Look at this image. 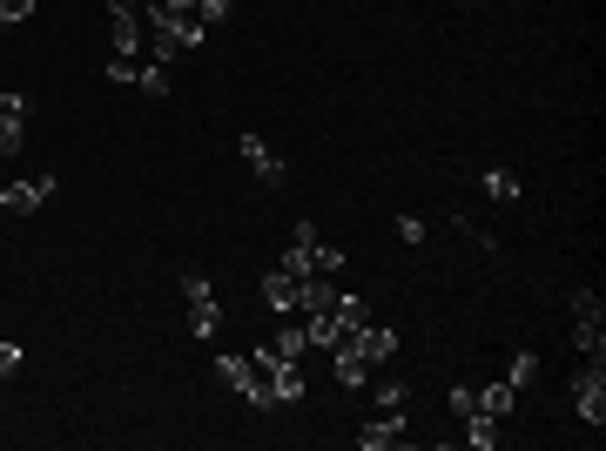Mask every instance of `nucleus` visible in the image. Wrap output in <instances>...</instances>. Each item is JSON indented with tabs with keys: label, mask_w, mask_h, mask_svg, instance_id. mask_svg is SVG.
Instances as JSON below:
<instances>
[{
	"label": "nucleus",
	"mask_w": 606,
	"mask_h": 451,
	"mask_svg": "<svg viewBox=\"0 0 606 451\" xmlns=\"http://www.w3.org/2000/svg\"><path fill=\"white\" fill-rule=\"evenodd\" d=\"M276 270H290V276H337L344 270V250H337V242H323L317 223H297L290 229V250L276 257Z\"/></svg>",
	"instance_id": "obj_1"
},
{
	"label": "nucleus",
	"mask_w": 606,
	"mask_h": 451,
	"mask_svg": "<svg viewBox=\"0 0 606 451\" xmlns=\"http://www.w3.org/2000/svg\"><path fill=\"white\" fill-rule=\"evenodd\" d=\"M250 364L263 371V384H270V397H276V404H304V364H297V357H283L276 344H257V351H250Z\"/></svg>",
	"instance_id": "obj_2"
},
{
	"label": "nucleus",
	"mask_w": 606,
	"mask_h": 451,
	"mask_svg": "<svg viewBox=\"0 0 606 451\" xmlns=\"http://www.w3.org/2000/svg\"><path fill=\"white\" fill-rule=\"evenodd\" d=\"M162 27H169L176 40H182V55L189 48H202V40H210V14H202V0H155V8H148Z\"/></svg>",
	"instance_id": "obj_3"
},
{
	"label": "nucleus",
	"mask_w": 606,
	"mask_h": 451,
	"mask_svg": "<svg viewBox=\"0 0 606 451\" xmlns=\"http://www.w3.org/2000/svg\"><path fill=\"white\" fill-rule=\"evenodd\" d=\"M182 297H189V337L210 344V337H216V323H223V304H216V290H210V276L189 270V276H182Z\"/></svg>",
	"instance_id": "obj_4"
},
{
	"label": "nucleus",
	"mask_w": 606,
	"mask_h": 451,
	"mask_svg": "<svg viewBox=\"0 0 606 451\" xmlns=\"http://www.w3.org/2000/svg\"><path fill=\"white\" fill-rule=\"evenodd\" d=\"M573 412H580L593 431H606V364H599V357L573 371Z\"/></svg>",
	"instance_id": "obj_5"
},
{
	"label": "nucleus",
	"mask_w": 606,
	"mask_h": 451,
	"mask_svg": "<svg viewBox=\"0 0 606 451\" xmlns=\"http://www.w3.org/2000/svg\"><path fill=\"white\" fill-rule=\"evenodd\" d=\"M216 378H223L242 404H257V412H270V404H276V397H270V384H263V371H257L250 357H216Z\"/></svg>",
	"instance_id": "obj_6"
},
{
	"label": "nucleus",
	"mask_w": 606,
	"mask_h": 451,
	"mask_svg": "<svg viewBox=\"0 0 606 451\" xmlns=\"http://www.w3.org/2000/svg\"><path fill=\"white\" fill-rule=\"evenodd\" d=\"M344 351H350V357H364V364H371V371H384V364L397 357V331H391V323H378V317H371V323H364V331H350V337H344Z\"/></svg>",
	"instance_id": "obj_7"
},
{
	"label": "nucleus",
	"mask_w": 606,
	"mask_h": 451,
	"mask_svg": "<svg viewBox=\"0 0 606 451\" xmlns=\"http://www.w3.org/2000/svg\"><path fill=\"white\" fill-rule=\"evenodd\" d=\"M27 95H0V162H14L21 142H27Z\"/></svg>",
	"instance_id": "obj_8"
},
{
	"label": "nucleus",
	"mask_w": 606,
	"mask_h": 451,
	"mask_svg": "<svg viewBox=\"0 0 606 451\" xmlns=\"http://www.w3.org/2000/svg\"><path fill=\"white\" fill-rule=\"evenodd\" d=\"M48 195H55V176H21V182L0 189V210H8V216H34Z\"/></svg>",
	"instance_id": "obj_9"
},
{
	"label": "nucleus",
	"mask_w": 606,
	"mask_h": 451,
	"mask_svg": "<svg viewBox=\"0 0 606 451\" xmlns=\"http://www.w3.org/2000/svg\"><path fill=\"white\" fill-rule=\"evenodd\" d=\"M304 283H310V276H290V270H270V276H263V304H270L276 317H304Z\"/></svg>",
	"instance_id": "obj_10"
},
{
	"label": "nucleus",
	"mask_w": 606,
	"mask_h": 451,
	"mask_svg": "<svg viewBox=\"0 0 606 451\" xmlns=\"http://www.w3.org/2000/svg\"><path fill=\"white\" fill-rule=\"evenodd\" d=\"M236 155H242V162H250V176H257V182H270V189H276L283 176H290V169H283V162L270 155V142H263L257 129H242V135H236Z\"/></svg>",
	"instance_id": "obj_11"
},
{
	"label": "nucleus",
	"mask_w": 606,
	"mask_h": 451,
	"mask_svg": "<svg viewBox=\"0 0 606 451\" xmlns=\"http://www.w3.org/2000/svg\"><path fill=\"white\" fill-rule=\"evenodd\" d=\"M404 438H412L404 412H384V418H371V425L357 431V444H364V451H391V444H404Z\"/></svg>",
	"instance_id": "obj_12"
},
{
	"label": "nucleus",
	"mask_w": 606,
	"mask_h": 451,
	"mask_svg": "<svg viewBox=\"0 0 606 451\" xmlns=\"http://www.w3.org/2000/svg\"><path fill=\"white\" fill-rule=\"evenodd\" d=\"M512 404H519V391H512L506 378H492V384H485V391H478V412H485V418H499V425L512 418Z\"/></svg>",
	"instance_id": "obj_13"
},
{
	"label": "nucleus",
	"mask_w": 606,
	"mask_h": 451,
	"mask_svg": "<svg viewBox=\"0 0 606 451\" xmlns=\"http://www.w3.org/2000/svg\"><path fill=\"white\" fill-rule=\"evenodd\" d=\"M331 371H337V384H344V391H357V384H371V364H364V357H350L344 344L331 351Z\"/></svg>",
	"instance_id": "obj_14"
},
{
	"label": "nucleus",
	"mask_w": 606,
	"mask_h": 451,
	"mask_svg": "<svg viewBox=\"0 0 606 451\" xmlns=\"http://www.w3.org/2000/svg\"><path fill=\"white\" fill-rule=\"evenodd\" d=\"M135 88L155 95V102H169V68H162V61H142V68H135Z\"/></svg>",
	"instance_id": "obj_15"
},
{
	"label": "nucleus",
	"mask_w": 606,
	"mask_h": 451,
	"mask_svg": "<svg viewBox=\"0 0 606 451\" xmlns=\"http://www.w3.org/2000/svg\"><path fill=\"white\" fill-rule=\"evenodd\" d=\"M485 195H492V202H519V195H525V182H519L512 169H485Z\"/></svg>",
	"instance_id": "obj_16"
},
{
	"label": "nucleus",
	"mask_w": 606,
	"mask_h": 451,
	"mask_svg": "<svg viewBox=\"0 0 606 451\" xmlns=\"http://www.w3.org/2000/svg\"><path fill=\"white\" fill-rule=\"evenodd\" d=\"M270 344H276L283 357H297V364H304V351H310V337H304V317H290V323H283V331H276Z\"/></svg>",
	"instance_id": "obj_17"
},
{
	"label": "nucleus",
	"mask_w": 606,
	"mask_h": 451,
	"mask_svg": "<svg viewBox=\"0 0 606 451\" xmlns=\"http://www.w3.org/2000/svg\"><path fill=\"white\" fill-rule=\"evenodd\" d=\"M337 323H344V337L350 331H364V323H371V304H364V297H337V310H331Z\"/></svg>",
	"instance_id": "obj_18"
},
{
	"label": "nucleus",
	"mask_w": 606,
	"mask_h": 451,
	"mask_svg": "<svg viewBox=\"0 0 606 451\" xmlns=\"http://www.w3.org/2000/svg\"><path fill=\"white\" fill-rule=\"evenodd\" d=\"M465 444L492 451V444H499V418H485V412H478V418H465Z\"/></svg>",
	"instance_id": "obj_19"
},
{
	"label": "nucleus",
	"mask_w": 606,
	"mask_h": 451,
	"mask_svg": "<svg viewBox=\"0 0 606 451\" xmlns=\"http://www.w3.org/2000/svg\"><path fill=\"white\" fill-rule=\"evenodd\" d=\"M573 344H580L586 357H599V351H606V331H599L593 317H580V323H573Z\"/></svg>",
	"instance_id": "obj_20"
},
{
	"label": "nucleus",
	"mask_w": 606,
	"mask_h": 451,
	"mask_svg": "<svg viewBox=\"0 0 606 451\" xmlns=\"http://www.w3.org/2000/svg\"><path fill=\"white\" fill-rule=\"evenodd\" d=\"M459 236L472 242V250H478V257H492V250H499V236H492V229H478L472 216H459Z\"/></svg>",
	"instance_id": "obj_21"
},
{
	"label": "nucleus",
	"mask_w": 606,
	"mask_h": 451,
	"mask_svg": "<svg viewBox=\"0 0 606 451\" xmlns=\"http://www.w3.org/2000/svg\"><path fill=\"white\" fill-rule=\"evenodd\" d=\"M533 371H539V357H533V351H519V357H512V371H506V384H512V391H525V384H533Z\"/></svg>",
	"instance_id": "obj_22"
},
{
	"label": "nucleus",
	"mask_w": 606,
	"mask_h": 451,
	"mask_svg": "<svg viewBox=\"0 0 606 451\" xmlns=\"http://www.w3.org/2000/svg\"><path fill=\"white\" fill-rule=\"evenodd\" d=\"M404 397H412V391H404V378H384V384H378V404H384V412H404Z\"/></svg>",
	"instance_id": "obj_23"
},
{
	"label": "nucleus",
	"mask_w": 606,
	"mask_h": 451,
	"mask_svg": "<svg viewBox=\"0 0 606 451\" xmlns=\"http://www.w3.org/2000/svg\"><path fill=\"white\" fill-rule=\"evenodd\" d=\"M452 418H459V425H465V418H478V391H472V384H459V391H452Z\"/></svg>",
	"instance_id": "obj_24"
},
{
	"label": "nucleus",
	"mask_w": 606,
	"mask_h": 451,
	"mask_svg": "<svg viewBox=\"0 0 606 451\" xmlns=\"http://www.w3.org/2000/svg\"><path fill=\"white\" fill-rule=\"evenodd\" d=\"M34 14V0H0V27H14V21H27Z\"/></svg>",
	"instance_id": "obj_25"
},
{
	"label": "nucleus",
	"mask_w": 606,
	"mask_h": 451,
	"mask_svg": "<svg viewBox=\"0 0 606 451\" xmlns=\"http://www.w3.org/2000/svg\"><path fill=\"white\" fill-rule=\"evenodd\" d=\"M21 364H27V351H21V344H0V378H14Z\"/></svg>",
	"instance_id": "obj_26"
},
{
	"label": "nucleus",
	"mask_w": 606,
	"mask_h": 451,
	"mask_svg": "<svg viewBox=\"0 0 606 451\" xmlns=\"http://www.w3.org/2000/svg\"><path fill=\"white\" fill-rule=\"evenodd\" d=\"M397 236H404V242L418 250V242H425V216H397Z\"/></svg>",
	"instance_id": "obj_27"
},
{
	"label": "nucleus",
	"mask_w": 606,
	"mask_h": 451,
	"mask_svg": "<svg viewBox=\"0 0 606 451\" xmlns=\"http://www.w3.org/2000/svg\"><path fill=\"white\" fill-rule=\"evenodd\" d=\"M229 8H236V0H202V14H210V27H223V21H229Z\"/></svg>",
	"instance_id": "obj_28"
}]
</instances>
